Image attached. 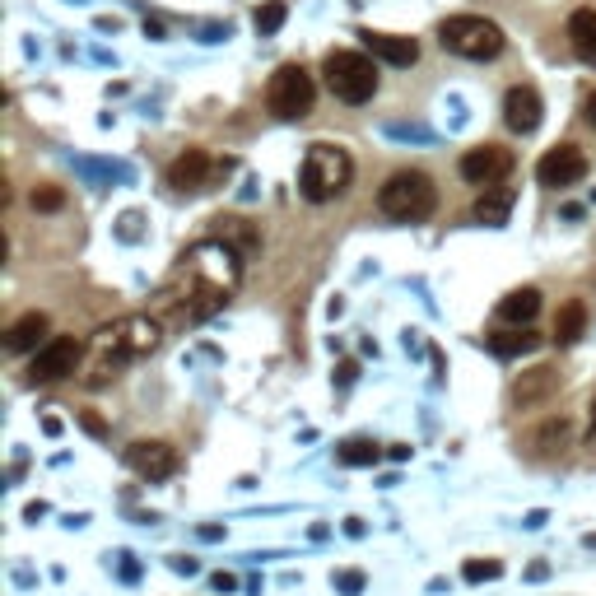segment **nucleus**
Wrapping results in <instances>:
<instances>
[{
  "mask_svg": "<svg viewBox=\"0 0 596 596\" xmlns=\"http://www.w3.org/2000/svg\"><path fill=\"white\" fill-rule=\"evenodd\" d=\"M354 182V159L345 154L340 145H308L303 154V168H298V191L308 196L312 205L322 201H336L340 191H350Z\"/></svg>",
  "mask_w": 596,
  "mask_h": 596,
  "instance_id": "nucleus-1",
  "label": "nucleus"
},
{
  "mask_svg": "<svg viewBox=\"0 0 596 596\" xmlns=\"http://www.w3.org/2000/svg\"><path fill=\"white\" fill-rule=\"evenodd\" d=\"M378 205H382V215L401 219V224H415V219L434 215L438 187H434V177L415 173V168H401V173H392L387 182H382Z\"/></svg>",
  "mask_w": 596,
  "mask_h": 596,
  "instance_id": "nucleus-2",
  "label": "nucleus"
},
{
  "mask_svg": "<svg viewBox=\"0 0 596 596\" xmlns=\"http://www.w3.org/2000/svg\"><path fill=\"white\" fill-rule=\"evenodd\" d=\"M438 42L447 52L466 56V61H494L503 52V28L494 19H485V14H452L438 28Z\"/></svg>",
  "mask_w": 596,
  "mask_h": 596,
  "instance_id": "nucleus-3",
  "label": "nucleus"
},
{
  "mask_svg": "<svg viewBox=\"0 0 596 596\" xmlns=\"http://www.w3.org/2000/svg\"><path fill=\"white\" fill-rule=\"evenodd\" d=\"M322 75H326V89L340 103H368L378 94V66L364 52H326Z\"/></svg>",
  "mask_w": 596,
  "mask_h": 596,
  "instance_id": "nucleus-4",
  "label": "nucleus"
},
{
  "mask_svg": "<svg viewBox=\"0 0 596 596\" xmlns=\"http://www.w3.org/2000/svg\"><path fill=\"white\" fill-rule=\"evenodd\" d=\"M312 98H317V84L303 66H280L271 75V89H266V103H271L275 117H285V122H298V117H308L312 112Z\"/></svg>",
  "mask_w": 596,
  "mask_h": 596,
  "instance_id": "nucleus-5",
  "label": "nucleus"
},
{
  "mask_svg": "<svg viewBox=\"0 0 596 596\" xmlns=\"http://www.w3.org/2000/svg\"><path fill=\"white\" fill-rule=\"evenodd\" d=\"M159 322L154 317H140V312H131V317H122V322H112L98 331V345L112 354V359H140V354L159 350Z\"/></svg>",
  "mask_w": 596,
  "mask_h": 596,
  "instance_id": "nucleus-6",
  "label": "nucleus"
},
{
  "mask_svg": "<svg viewBox=\"0 0 596 596\" xmlns=\"http://www.w3.org/2000/svg\"><path fill=\"white\" fill-rule=\"evenodd\" d=\"M80 359H84V340L80 336L42 340V350L33 354V364H28V382H38V387L61 382V378H70V373L80 368Z\"/></svg>",
  "mask_w": 596,
  "mask_h": 596,
  "instance_id": "nucleus-7",
  "label": "nucleus"
},
{
  "mask_svg": "<svg viewBox=\"0 0 596 596\" xmlns=\"http://www.w3.org/2000/svg\"><path fill=\"white\" fill-rule=\"evenodd\" d=\"M513 173V149L503 145H475L461 154V177L471 187H499L503 177Z\"/></svg>",
  "mask_w": 596,
  "mask_h": 596,
  "instance_id": "nucleus-8",
  "label": "nucleus"
},
{
  "mask_svg": "<svg viewBox=\"0 0 596 596\" xmlns=\"http://www.w3.org/2000/svg\"><path fill=\"white\" fill-rule=\"evenodd\" d=\"M587 177V154L578 145H555L545 149L541 163H536V182L541 187H573Z\"/></svg>",
  "mask_w": 596,
  "mask_h": 596,
  "instance_id": "nucleus-9",
  "label": "nucleus"
},
{
  "mask_svg": "<svg viewBox=\"0 0 596 596\" xmlns=\"http://www.w3.org/2000/svg\"><path fill=\"white\" fill-rule=\"evenodd\" d=\"M126 466L145 475V480H168L177 471V452L168 443H159V438H140V443L126 447Z\"/></svg>",
  "mask_w": 596,
  "mask_h": 596,
  "instance_id": "nucleus-10",
  "label": "nucleus"
},
{
  "mask_svg": "<svg viewBox=\"0 0 596 596\" xmlns=\"http://www.w3.org/2000/svg\"><path fill=\"white\" fill-rule=\"evenodd\" d=\"M541 94L531 89V84H513L508 94H503V122L513 126L517 136H531L536 126H541Z\"/></svg>",
  "mask_w": 596,
  "mask_h": 596,
  "instance_id": "nucleus-11",
  "label": "nucleus"
},
{
  "mask_svg": "<svg viewBox=\"0 0 596 596\" xmlns=\"http://www.w3.org/2000/svg\"><path fill=\"white\" fill-rule=\"evenodd\" d=\"M359 42H364L378 61H387V66H415V61H420V42L401 38V33H373V28H359Z\"/></svg>",
  "mask_w": 596,
  "mask_h": 596,
  "instance_id": "nucleus-12",
  "label": "nucleus"
},
{
  "mask_svg": "<svg viewBox=\"0 0 596 596\" xmlns=\"http://www.w3.org/2000/svg\"><path fill=\"white\" fill-rule=\"evenodd\" d=\"M210 173H215L210 154H205V149H187V154H177V159L168 163V187L173 191H201L205 182H210Z\"/></svg>",
  "mask_w": 596,
  "mask_h": 596,
  "instance_id": "nucleus-13",
  "label": "nucleus"
},
{
  "mask_svg": "<svg viewBox=\"0 0 596 596\" xmlns=\"http://www.w3.org/2000/svg\"><path fill=\"white\" fill-rule=\"evenodd\" d=\"M550 392H559V368L541 364V368H531V373H522V378L513 382V406H541Z\"/></svg>",
  "mask_w": 596,
  "mask_h": 596,
  "instance_id": "nucleus-14",
  "label": "nucleus"
},
{
  "mask_svg": "<svg viewBox=\"0 0 596 596\" xmlns=\"http://www.w3.org/2000/svg\"><path fill=\"white\" fill-rule=\"evenodd\" d=\"M47 326H52V322H47V312H24V317L5 331V350H10V354L38 350V340L47 336Z\"/></svg>",
  "mask_w": 596,
  "mask_h": 596,
  "instance_id": "nucleus-15",
  "label": "nucleus"
},
{
  "mask_svg": "<svg viewBox=\"0 0 596 596\" xmlns=\"http://www.w3.org/2000/svg\"><path fill=\"white\" fill-rule=\"evenodd\" d=\"M536 312H541V289H513V294L499 303V317L513 326H531L536 322Z\"/></svg>",
  "mask_w": 596,
  "mask_h": 596,
  "instance_id": "nucleus-16",
  "label": "nucleus"
},
{
  "mask_svg": "<svg viewBox=\"0 0 596 596\" xmlns=\"http://www.w3.org/2000/svg\"><path fill=\"white\" fill-rule=\"evenodd\" d=\"M513 191L508 187H485V196L475 201V219L480 224H489V229H499V224H508V215H513Z\"/></svg>",
  "mask_w": 596,
  "mask_h": 596,
  "instance_id": "nucleus-17",
  "label": "nucleus"
},
{
  "mask_svg": "<svg viewBox=\"0 0 596 596\" xmlns=\"http://www.w3.org/2000/svg\"><path fill=\"white\" fill-rule=\"evenodd\" d=\"M569 42H573V52H578V61L596 66V10H573Z\"/></svg>",
  "mask_w": 596,
  "mask_h": 596,
  "instance_id": "nucleus-18",
  "label": "nucleus"
},
{
  "mask_svg": "<svg viewBox=\"0 0 596 596\" xmlns=\"http://www.w3.org/2000/svg\"><path fill=\"white\" fill-rule=\"evenodd\" d=\"M587 331V303L583 298H569L555 317V345H578Z\"/></svg>",
  "mask_w": 596,
  "mask_h": 596,
  "instance_id": "nucleus-19",
  "label": "nucleus"
},
{
  "mask_svg": "<svg viewBox=\"0 0 596 596\" xmlns=\"http://www.w3.org/2000/svg\"><path fill=\"white\" fill-rule=\"evenodd\" d=\"M541 345V336L531 331V326H517V331H494L489 336V350L499 354V359H517V354H531Z\"/></svg>",
  "mask_w": 596,
  "mask_h": 596,
  "instance_id": "nucleus-20",
  "label": "nucleus"
},
{
  "mask_svg": "<svg viewBox=\"0 0 596 596\" xmlns=\"http://www.w3.org/2000/svg\"><path fill=\"white\" fill-rule=\"evenodd\" d=\"M378 457H382V447L373 443V438H350V443L336 447V461H340V466H373Z\"/></svg>",
  "mask_w": 596,
  "mask_h": 596,
  "instance_id": "nucleus-21",
  "label": "nucleus"
},
{
  "mask_svg": "<svg viewBox=\"0 0 596 596\" xmlns=\"http://www.w3.org/2000/svg\"><path fill=\"white\" fill-rule=\"evenodd\" d=\"M569 438H573L569 420H545L541 429H536V438H531V447H536V452H555V447H564Z\"/></svg>",
  "mask_w": 596,
  "mask_h": 596,
  "instance_id": "nucleus-22",
  "label": "nucleus"
},
{
  "mask_svg": "<svg viewBox=\"0 0 596 596\" xmlns=\"http://www.w3.org/2000/svg\"><path fill=\"white\" fill-rule=\"evenodd\" d=\"M289 19V5L285 0H266V5H257V14H252V24H257V33H280Z\"/></svg>",
  "mask_w": 596,
  "mask_h": 596,
  "instance_id": "nucleus-23",
  "label": "nucleus"
},
{
  "mask_svg": "<svg viewBox=\"0 0 596 596\" xmlns=\"http://www.w3.org/2000/svg\"><path fill=\"white\" fill-rule=\"evenodd\" d=\"M499 573H503L499 559H466V569H461V578H466V583H494Z\"/></svg>",
  "mask_w": 596,
  "mask_h": 596,
  "instance_id": "nucleus-24",
  "label": "nucleus"
},
{
  "mask_svg": "<svg viewBox=\"0 0 596 596\" xmlns=\"http://www.w3.org/2000/svg\"><path fill=\"white\" fill-rule=\"evenodd\" d=\"M66 205V191L61 187H33V210H42V215H56Z\"/></svg>",
  "mask_w": 596,
  "mask_h": 596,
  "instance_id": "nucleus-25",
  "label": "nucleus"
},
{
  "mask_svg": "<svg viewBox=\"0 0 596 596\" xmlns=\"http://www.w3.org/2000/svg\"><path fill=\"white\" fill-rule=\"evenodd\" d=\"M80 424H84V434L108 438V424H103V415H94V410H80Z\"/></svg>",
  "mask_w": 596,
  "mask_h": 596,
  "instance_id": "nucleus-26",
  "label": "nucleus"
},
{
  "mask_svg": "<svg viewBox=\"0 0 596 596\" xmlns=\"http://www.w3.org/2000/svg\"><path fill=\"white\" fill-rule=\"evenodd\" d=\"M336 587H340V592H350V596H354V592H364V573H354V569H350V573H340Z\"/></svg>",
  "mask_w": 596,
  "mask_h": 596,
  "instance_id": "nucleus-27",
  "label": "nucleus"
},
{
  "mask_svg": "<svg viewBox=\"0 0 596 596\" xmlns=\"http://www.w3.org/2000/svg\"><path fill=\"white\" fill-rule=\"evenodd\" d=\"M354 378H359V364H350V359H345V364H340V373H336V382H340V387H350Z\"/></svg>",
  "mask_w": 596,
  "mask_h": 596,
  "instance_id": "nucleus-28",
  "label": "nucleus"
},
{
  "mask_svg": "<svg viewBox=\"0 0 596 596\" xmlns=\"http://www.w3.org/2000/svg\"><path fill=\"white\" fill-rule=\"evenodd\" d=\"M583 117L596 126V94H587V103H583Z\"/></svg>",
  "mask_w": 596,
  "mask_h": 596,
  "instance_id": "nucleus-29",
  "label": "nucleus"
},
{
  "mask_svg": "<svg viewBox=\"0 0 596 596\" xmlns=\"http://www.w3.org/2000/svg\"><path fill=\"white\" fill-rule=\"evenodd\" d=\"M145 33H149L154 42H159V38H163V24H159V19H145Z\"/></svg>",
  "mask_w": 596,
  "mask_h": 596,
  "instance_id": "nucleus-30",
  "label": "nucleus"
},
{
  "mask_svg": "<svg viewBox=\"0 0 596 596\" xmlns=\"http://www.w3.org/2000/svg\"><path fill=\"white\" fill-rule=\"evenodd\" d=\"M587 410H592V434H596V401H592V406H587Z\"/></svg>",
  "mask_w": 596,
  "mask_h": 596,
  "instance_id": "nucleus-31",
  "label": "nucleus"
}]
</instances>
